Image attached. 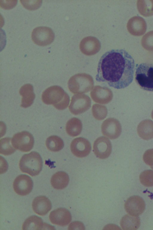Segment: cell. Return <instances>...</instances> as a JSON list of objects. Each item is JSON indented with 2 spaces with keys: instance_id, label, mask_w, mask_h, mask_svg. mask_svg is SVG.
Wrapping results in <instances>:
<instances>
[{
  "instance_id": "1",
  "label": "cell",
  "mask_w": 153,
  "mask_h": 230,
  "mask_svg": "<svg viewBox=\"0 0 153 230\" xmlns=\"http://www.w3.org/2000/svg\"><path fill=\"white\" fill-rule=\"evenodd\" d=\"M135 67L134 59L127 51L122 49H112L100 58L95 79L114 88H124L133 81Z\"/></svg>"
},
{
  "instance_id": "2",
  "label": "cell",
  "mask_w": 153,
  "mask_h": 230,
  "mask_svg": "<svg viewBox=\"0 0 153 230\" xmlns=\"http://www.w3.org/2000/svg\"><path fill=\"white\" fill-rule=\"evenodd\" d=\"M42 102L47 105H52L56 109L62 110L68 106L69 97L61 87L54 85L50 87L43 92L42 95Z\"/></svg>"
},
{
  "instance_id": "3",
  "label": "cell",
  "mask_w": 153,
  "mask_h": 230,
  "mask_svg": "<svg viewBox=\"0 0 153 230\" xmlns=\"http://www.w3.org/2000/svg\"><path fill=\"white\" fill-rule=\"evenodd\" d=\"M42 165V160L40 155L35 151L24 154L20 159L19 163L20 169L22 172L32 177L39 174Z\"/></svg>"
},
{
  "instance_id": "4",
  "label": "cell",
  "mask_w": 153,
  "mask_h": 230,
  "mask_svg": "<svg viewBox=\"0 0 153 230\" xmlns=\"http://www.w3.org/2000/svg\"><path fill=\"white\" fill-rule=\"evenodd\" d=\"M68 88L72 93H84L93 88L94 81L93 77L86 73H79L72 76L68 82Z\"/></svg>"
},
{
  "instance_id": "5",
  "label": "cell",
  "mask_w": 153,
  "mask_h": 230,
  "mask_svg": "<svg viewBox=\"0 0 153 230\" xmlns=\"http://www.w3.org/2000/svg\"><path fill=\"white\" fill-rule=\"evenodd\" d=\"M135 79L142 89L153 91V63H143L137 67Z\"/></svg>"
},
{
  "instance_id": "6",
  "label": "cell",
  "mask_w": 153,
  "mask_h": 230,
  "mask_svg": "<svg viewBox=\"0 0 153 230\" xmlns=\"http://www.w3.org/2000/svg\"><path fill=\"white\" fill-rule=\"evenodd\" d=\"M11 142L14 147L22 152H28L33 148L34 139L29 132L24 131L14 134L12 138Z\"/></svg>"
},
{
  "instance_id": "7",
  "label": "cell",
  "mask_w": 153,
  "mask_h": 230,
  "mask_svg": "<svg viewBox=\"0 0 153 230\" xmlns=\"http://www.w3.org/2000/svg\"><path fill=\"white\" fill-rule=\"evenodd\" d=\"M31 37L35 44L44 46L48 45L53 42L55 35L50 28L41 26L36 27L33 30Z\"/></svg>"
},
{
  "instance_id": "8",
  "label": "cell",
  "mask_w": 153,
  "mask_h": 230,
  "mask_svg": "<svg viewBox=\"0 0 153 230\" xmlns=\"http://www.w3.org/2000/svg\"><path fill=\"white\" fill-rule=\"evenodd\" d=\"M91 101L89 97L84 94L74 95L71 98L69 109L74 115L81 114L91 107Z\"/></svg>"
},
{
  "instance_id": "9",
  "label": "cell",
  "mask_w": 153,
  "mask_h": 230,
  "mask_svg": "<svg viewBox=\"0 0 153 230\" xmlns=\"http://www.w3.org/2000/svg\"><path fill=\"white\" fill-rule=\"evenodd\" d=\"M101 129L104 136L111 139L118 137L122 131L120 122L113 118H108L104 121L101 125Z\"/></svg>"
},
{
  "instance_id": "10",
  "label": "cell",
  "mask_w": 153,
  "mask_h": 230,
  "mask_svg": "<svg viewBox=\"0 0 153 230\" xmlns=\"http://www.w3.org/2000/svg\"><path fill=\"white\" fill-rule=\"evenodd\" d=\"M33 187V182L31 178L25 174L18 176L13 183L14 191L21 196H25L29 194Z\"/></svg>"
},
{
  "instance_id": "11",
  "label": "cell",
  "mask_w": 153,
  "mask_h": 230,
  "mask_svg": "<svg viewBox=\"0 0 153 230\" xmlns=\"http://www.w3.org/2000/svg\"><path fill=\"white\" fill-rule=\"evenodd\" d=\"M91 148V144L89 141L82 137L74 139L70 145L72 153L78 157H84L88 155Z\"/></svg>"
},
{
  "instance_id": "12",
  "label": "cell",
  "mask_w": 153,
  "mask_h": 230,
  "mask_svg": "<svg viewBox=\"0 0 153 230\" xmlns=\"http://www.w3.org/2000/svg\"><path fill=\"white\" fill-rule=\"evenodd\" d=\"M93 151L97 158L102 159L107 158L111 154L112 151L110 140L104 137L98 138L94 142Z\"/></svg>"
},
{
  "instance_id": "13",
  "label": "cell",
  "mask_w": 153,
  "mask_h": 230,
  "mask_svg": "<svg viewBox=\"0 0 153 230\" xmlns=\"http://www.w3.org/2000/svg\"><path fill=\"white\" fill-rule=\"evenodd\" d=\"M124 208L130 215L138 216L141 214L145 208V204L143 199L137 196L130 197L126 201Z\"/></svg>"
},
{
  "instance_id": "14",
  "label": "cell",
  "mask_w": 153,
  "mask_h": 230,
  "mask_svg": "<svg viewBox=\"0 0 153 230\" xmlns=\"http://www.w3.org/2000/svg\"><path fill=\"white\" fill-rule=\"evenodd\" d=\"M90 96L95 102L102 104H106L110 102L113 97L111 90L106 87L95 86L91 90Z\"/></svg>"
},
{
  "instance_id": "15",
  "label": "cell",
  "mask_w": 153,
  "mask_h": 230,
  "mask_svg": "<svg viewBox=\"0 0 153 230\" xmlns=\"http://www.w3.org/2000/svg\"><path fill=\"white\" fill-rule=\"evenodd\" d=\"M50 221L52 223L64 226L68 225L72 220L70 212L64 208H57L51 212L49 215Z\"/></svg>"
},
{
  "instance_id": "16",
  "label": "cell",
  "mask_w": 153,
  "mask_h": 230,
  "mask_svg": "<svg viewBox=\"0 0 153 230\" xmlns=\"http://www.w3.org/2000/svg\"><path fill=\"white\" fill-rule=\"evenodd\" d=\"M81 52L87 56L94 55L98 53L101 48V43L95 37L88 36L84 38L79 44Z\"/></svg>"
},
{
  "instance_id": "17",
  "label": "cell",
  "mask_w": 153,
  "mask_h": 230,
  "mask_svg": "<svg viewBox=\"0 0 153 230\" xmlns=\"http://www.w3.org/2000/svg\"><path fill=\"white\" fill-rule=\"evenodd\" d=\"M32 206L33 211L40 216L46 215L52 208L51 201L44 196L36 197L32 202Z\"/></svg>"
},
{
  "instance_id": "18",
  "label": "cell",
  "mask_w": 153,
  "mask_h": 230,
  "mask_svg": "<svg viewBox=\"0 0 153 230\" xmlns=\"http://www.w3.org/2000/svg\"><path fill=\"white\" fill-rule=\"evenodd\" d=\"M19 93L22 96L21 107L27 108L33 104L35 96L32 85L27 84L23 85L20 88Z\"/></svg>"
},
{
  "instance_id": "19",
  "label": "cell",
  "mask_w": 153,
  "mask_h": 230,
  "mask_svg": "<svg viewBox=\"0 0 153 230\" xmlns=\"http://www.w3.org/2000/svg\"><path fill=\"white\" fill-rule=\"evenodd\" d=\"M68 174L63 171H58L51 177V183L53 188L57 190H61L66 187L69 182Z\"/></svg>"
},
{
  "instance_id": "20",
  "label": "cell",
  "mask_w": 153,
  "mask_h": 230,
  "mask_svg": "<svg viewBox=\"0 0 153 230\" xmlns=\"http://www.w3.org/2000/svg\"><path fill=\"white\" fill-rule=\"evenodd\" d=\"M137 132L140 137L148 140L153 138V122L149 119L141 121L137 128Z\"/></svg>"
},
{
  "instance_id": "21",
  "label": "cell",
  "mask_w": 153,
  "mask_h": 230,
  "mask_svg": "<svg viewBox=\"0 0 153 230\" xmlns=\"http://www.w3.org/2000/svg\"><path fill=\"white\" fill-rule=\"evenodd\" d=\"M82 129V124L79 119L73 117L69 120L65 126L66 131L70 136L74 137L79 135Z\"/></svg>"
},
{
  "instance_id": "22",
  "label": "cell",
  "mask_w": 153,
  "mask_h": 230,
  "mask_svg": "<svg viewBox=\"0 0 153 230\" xmlns=\"http://www.w3.org/2000/svg\"><path fill=\"white\" fill-rule=\"evenodd\" d=\"M140 224V218L137 217L127 214L121 219L120 225L123 230H136L139 227Z\"/></svg>"
},
{
  "instance_id": "23",
  "label": "cell",
  "mask_w": 153,
  "mask_h": 230,
  "mask_svg": "<svg viewBox=\"0 0 153 230\" xmlns=\"http://www.w3.org/2000/svg\"><path fill=\"white\" fill-rule=\"evenodd\" d=\"M42 219L36 215L31 216L25 220L22 226L23 230H41L43 229Z\"/></svg>"
},
{
  "instance_id": "24",
  "label": "cell",
  "mask_w": 153,
  "mask_h": 230,
  "mask_svg": "<svg viewBox=\"0 0 153 230\" xmlns=\"http://www.w3.org/2000/svg\"><path fill=\"white\" fill-rule=\"evenodd\" d=\"M45 145L48 149L50 151L57 152L63 148L64 143L61 138L57 136L53 135L47 139Z\"/></svg>"
},
{
  "instance_id": "25",
  "label": "cell",
  "mask_w": 153,
  "mask_h": 230,
  "mask_svg": "<svg viewBox=\"0 0 153 230\" xmlns=\"http://www.w3.org/2000/svg\"><path fill=\"white\" fill-rule=\"evenodd\" d=\"M12 138L5 137L0 140V153L5 156L10 155L13 154L16 149L13 146L11 142Z\"/></svg>"
},
{
  "instance_id": "26",
  "label": "cell",
  "mask_w": 153,
  "mask_h": 230,
  "mask_svg": "<svg viewBox=\"0 0 153 230\" xmlns=\"http://www.w3.org/2000/svg\"><path fill=\"white\" fill-rule=\"evenodd\" d=\"M92 112L95 119L101 120L106 117L108 111L105 106L99 104H94L92 108Z\"/></svg>"
},
{
  "instance_id": "27",
  "label": "cell",
  "mask_w": 153,
  "mask_h": 230,
  "mask_svg": "<svg viewBox=\"0 0 153 230\" xmlns=\"http://www.w3.org/2000/svg\"><path fill=\"white\" fill-rule=\"evenodd\" d=\"M141 183L146 187L153 186V171L146 170L142 172L140 175Z\"/></svg>"
},
{
  "instance_id": "28",
  "label": "cell",
  "mask_w": 153,
  "mask_h": 230,
  "mask_svg": "<svg viewBox=\"0 0 153 230\" xmlns=\"http://www.w3.org/2000/svg\"><path fill=\"white\" fill-rule=\"evenodd\" d=\"M21 4L26 9L31 10H35L40 7L42 0H20Z\"/></svg>"
},
{
  "instance_id": "29",
  "label": "cell",
  "mask_w": 153,
  "mask_h": 230,
  "mask_svg": "<svg viewBox=\"0 0 153 230\" xmlns=\"http://www.w3.org/2000/svg\"><path fill=\"white\" fill-rule=\"evenodd\" d=\"M143 161L153 170V148L147 150L143 156Z\"/></svg>"
},
{
  "instance_id": "30",
  "label": "cell",
  "mask_w": 153,
  "mask_h": 230,
  "mask_svg": "<svg viewBox=\"0 0 153 230\" xmlns=\"http://www.w3.org/2000/svg\"><path fill=\"white\" fill-rule=\"evenodd\" d=\"M17 1H3L1 2L0 6L2 8L5 9H9L13 8L17 3Z\"/></svg>"
},
{
  "instance_id": "31",
  "label": "cell",
  "mask_w": 153,
  "mask_h": 230,
  "mask_svg": "<svg viewBox=\"0 0 153 230\" xmlns=\"http://www.w3.org/2000/svg\"><path fill=\"white\" fill-rule=\"evenodd\" d=\"M152 118L153 119V110L152 111Z\"/></svg>"
}]
</instances>
